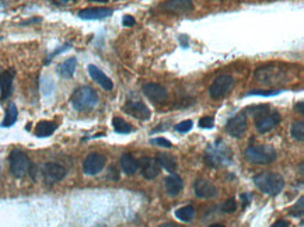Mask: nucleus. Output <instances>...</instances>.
I'll return each mask as SVG.
<instances>
[{"mask_svg":"<svg viewBox=\"0 0 304 227\" xmlns=\"http://www.w3.org/2000/svg\"><path fill=\"white\" fill-rule=\"evenodd\" d=\"M123 111L129 114L130 117L140 119V121H147L151 117L149 107L142 101H128L126 105L123 107Z\"/></svg>","mask_w":304,"mask_h":227,"instance_id":"nucleus-12","label":"nucleus"},{"mask_svg":"<svg viewBox=\"0 0 304 227\" xmlns=\"http://www.w3.org/2000/svg\"><path fill=\"white\" fill-rule=\"evenodd\" d=\"M209 227H226V226H223V224H219V223H215V224H210Z\"/></svg>","mask_w":304,"mask_h":227,"instance_id":"nucleus-41","label":"nucleus"},{"mask_svg":"<svg viewBox=\"0 0 304 227\" xmlns=\"http://www.w3.org/2000/svg\"><path fill=\"white\" fill-rule=\"evenodd\" d=\"M72 107L77 111H88L91 108H94L95 105L98 104V96L95 93V90H93L88 86H83L75 90L73 96L70 98Z\"/></svg>","mask_w":304,"mask_h":227,"instance_id":"nucleus-3","label":"nucleus"},{"mask_svg":"<svg viewBox=\"0 0 304 227\" xmlns=\"http://www.w3.org/2000/svg\"><path fill=\"white\" fill-rule=\"evenodd\" d=\"M112 125H114V131L116 133H129V132H132V128H130V125L126 122V121H123L122 118L115 117L112 119Z\"/></svg>","mask_w":304,"mask_h":227,"instance_id":"nucleus-27","label":"nucleus"},{"mask_svg":"<svg viewBox=\"0 0 304 227\" xmlns=\"http://www.w3.org/2000/svg\"><path fill=\"white\" fill-rule=\"evenodd\" d=\"M112 14L111 9L107 7H88L79 12V17L83 20H102Z\"/></svg>","mask_w":304,"mask_h":227,"instance_id":"nucleus-15","label":"nucleus"},{"mask_svg":"<svg viewBox=\"0 0 304 227\" xmlns=\"http://www.w3.org/2000/svg\"><path fill=\"white\" fill-rule=\"evenodd\" d=\"M151 143H155V145H159V146H163V147H167V149H170L171 147V142L170 140H167V139L164 138H157V139H153L151 140Z\"/></svg>","mask_w":304,"mask_h":227,"instance_id":"nucleus-33","label":"nucleus"},{"mask_svg":"<svg viewBox=\"0 0 304 227\" xmlns=\"http://www.w3.org/2000/svg\"><path fill=\"white\" fill-rule=\"evenodd\" d=\"M296 110L298 111V114H304V103L300 101V103L296 104Z\"/></svg>","mask_w":304,"mask_h":227,"instance_id":"nucleus-38","label":"nucleus"},{"mask_svg":"<svg viewBox=\"0 0 304 227\" xmlns=\"http://www.w3.org/2000/svg\"><path fill=\"white\" fill-rule=\"evenodd\" d=\"M142 91L144 93V96L155 103H163L169 98L167 90L157 83H146L142 87Z\"/></svg>","mask_w":304,"mask_h":227,"instance_id":"nucleus-13","label":"nucleus"},{"mask_svg":"<svg viewBox=\"0 0 304 227\" xmlns=\"http://www.w3.org/2000/svg\"><path fill=\"white\" fill-rule=\"evenodd\" d=\"M230 157H231V151L220 140L216 142L215 145L209 146L206 151V163L212 167L227 164L230 163Z\"/></svg>","mask_w":304,"mask_h":227,"instance_id":"nucleus-5","label":"nucleus"},{"mask_svg":"<svg viewBox=\"0 0 304 227\" xmlns=\"http://www.w3.org/2000/svg\"><path fill=\"white\" fill-rule=\"evenodd\" d=\"M121 168L125 174L133 175L139 170V160H136L132 154H123L121 157Z\"/></svg>","mask_w":304,"mask_h":227,"instance_id":"nucleus-22","label":"nucleus"},{"mask_svg":"<svg viewBox=\"0 0 304 227\" xmlns=\"http://www.w3.org/2000/svg\"><path fill=\"white\" fill-rule=\"evenodd\" d=\"M159 227H183V226H178L176 223H163V224H160Z\"/></svg>","mask_w":304,"mask_h":227,"instance_id":"nucleus-39","label":"nucleus"},{"mask_svg":"<svg viewBox=\"0 0 304 227\" xmlns=\"http://www.w3.org/2000/svg\"><path fill=\"white\" fill-rule=\"evenodd\" d=\"M254 184L266 195H277L282 192L284 186V179L277 172H262L254 177Z\"/></svg>","mask_w":304,"mask_h":227,"instance_id":"nucleus-2","label":"nucleus"},{"mask_svg":"<svg viewBox=\"0 0 304 227\" xmlns=\"http://www.w3.org/2000/svg\"><path fill=\"white\" fill-rule=\"evenodd\" d=\"M220 210H222L223 213H233V212H236L237 210L236 199H234V198H230V199L226 200L224 203H222Z\"/></svg>","mask_w":304,"mask_h":227,"instance_id":"nucleus-29","label":"nucleus"},{"mask_svg":"<svg viewBox=\"0 0 304 227\" xmlns=\"http://www.w3.org/2000/svg\"><path fill=\"white\" fill-rule=\"evenodd\" d=\"M234 87V79L233 76L230 75H222L216 77L213 83L209 86V96L213 100H219L223 98L224 96H227L230 91Z\"/></svg>","mask_w":304,"mask_h":227,"instance_id":"nucleus-7","label":"nucleus"},{"mask_svg":"<svg viewBox=\"0 0 304 227\" xmlns=\"http://www.w3.org/2000/svg\"><path fill=\"white\" fill-rule=\"evenodd\" d=\"M107 158L104 157L100 153H90L87 157L83 161V171L87 175H95L98 172H101L105 167Z\"/></svg>","mask_w":304,"mask_h":227,"instance_id":"nucleus-8","label":"nucleus"},{"mask_svg":"<svg viewBox=\"0 0 304 227\" xmlns=\"http://www.w3.org/2000/svg\"><path fill=\"white\" fill-rule=\"evenodd\" d=\"M270 227H289V223H287L286 220H277V221H275V223H273V224H272Z\"/></svg>","mask_w":304,"mask_h":227,"instance_id":"nucleus-37","label":"nucleus"},{"mask_svg":"<svg viewBox=\"0 0 304 227\" xmlns=\"http://www.w3.org/2000/svg\"><path fill=\"white\" fill-rule=\"evenodd\" d=\"M69 48H70V44H66V45H63V48L56 49V51H55L52 55H49V59H48V62H49V61H51V59H52L55 55H58V54H61V52H63V51H66V49H69Z\"/></svg>","mask_w":304,"mask_h":227,"instance_id":"nucleus-36","label":"nucleus"},{"mask_svg":"<svg viewBox=\"0 0 304 227\" xmlns=\"http://www.w3.org/2000/svg\"><path fill=\"white\" fill-rule=\"evenodd\" d=\"M14 75V69H7L0 73V100H6L12 94Z\"/></svg>","mask_w":304,"mask_h":227,"instance_id":"nucleus-16","label":"nucleus"},{"mask_svg":"<svg viewBox=\"0 0 304 227\" xmlns=\"http://www.w3.org/2000/svg\"><path fill=\"white\" fill-rule=\"evenodd\" d=\"M213 125H215L213 117H202L199 119V126H201V128L210 129V128H213Z\"/></svg>","mask_w":304,"mask_h":227,"instance_id":"nucleus-32","label":"nucleus"},{"mask_svg":"<svg viewBox=\"0 0 304 227\" xmlns=\"http://www.w3.org/2000/svg\"><path fill=\"white\" fill-rule=\"evenodd\" d=\"M62 3H69V2H73V0H59Z\"/></svg>","mask_w":304,"mask_h":227,"instance_id":"nucleus-42","label":"nucleus"},{"mask_svg":"<svg viewBox=\"0 0 304 227\" xmlns=\"http://www.w3.org/2000/svg\"><path fill=\"white\" fill-rule=\"evenodd\" d=\"M194 189H195V195L199 198H213L217 193L216 186L213 185L210 181L203 178L196 179Z\"/></svg>","mask_w":304,"mask_h":227,"instance_id":"nucleus-18","label":"nucleus"},{"mask_svg":"<svg viewBox=\"0 0 304 227\" xmlns=\"http://www.w3.org/2000/svg\"><path fill=\"white\" fill-rule=\"evenodd\" d=\"M58 125L55 122H51V121H41L37 124L35 126V135L38 138H47V136H51L55 131H56Z\"/></svg>","mask_w":304,"mask_h":227,"instance_id":"nucleus-23","label":"nucleus"},{"mask_svg":"<svg viewBox=\"0 0 304 227\" xmlns=\"http://www.w3.org/2000/svg\"><path fill=\"white\" fill-rule=\"evenodd\" d=\"M280 91L276 90V91H270V93H265V91H258V90H254V91H251L248 93L247 96H275V94H279Z\"/></svg>","mask_w":304,"mask_h":227,"instance_id":"nucleus-34","label":"nucleus"},{"mask_svg":"<svg viewBox=\"0 0 304 227\" xmlns=\"http://www.w3.org/2000/svg\"><path fill=\"white\" fill-rule=\"evenodd\" d=\"M76 66H77V59L76 58H69L65 62H62L58 66V73L65 77V79H70L72 76L75 75Z\"/></svg>","mask_w":304,"mask_h":227,"instance_id":"nucleus-24","label":"nucleus"},{"mask_svg":"<svg viewBox=\"0 0 304 227\" xmlns=\"http://www.w3.org/2000/svg\"><path fill=\"white\" fill-rule=\"evenodd\" d=\"M122 24H123L125 27H132V26H135L136 24V20L132 16H125V17L122 19Z\"/></svg>","mask_w":304,"mask_h":227,"instance_id":"nucleus-35","label":"nucleus"},{"mask_svg":"<svg viewBox=\"0 0 304 227\" xmlns=\"http://www.w3.org/2000/svg\"><path fill=\"white\" fill-rule=\"evenodd\" d=\"M226 131L233 138H241L244 132L247 131V115L245 112H240L227 122Z\"/></svg>","mask_w":304,"mask_h":227,"instance_id":"nucleus-9","label":"nucleus"},{"mask_svg":"<svg viewBox=\"0 0 304 227\" xmlns=\"http://www.w3.org/2000/svg\"><path fill=\"white\" fill-rule=\"evenodd\" d=\"M87 2H95V3H107L109 0H87Z\"/></svg>","mask_w":304,"mask_h":227,"instance_id":"nucleus-40","label":"nucleus"},{"mask_svg":"<svg viewBox=\"0 0 304 227\" xmlns=\"http://www.w3.org/2000/svg\"><path fill=\"white\" fill-rule=\"evenodd\" d=\"M192 121H183V122H180L178 125H176V131L177 132H181V133H187V132H190L192 129Z\"/></svg>","mask_w":304,"mask_h":227,"instance_id":"nucleus-31","label":"nucleus"},{"mask_svg":"<svg viewBox=\"0 0 304 227\" xmlns=\"http://www.w3.org/2000/svg\"><path fill=\"white\" fill-rule=\"evenodd\" d=\"M88 75H90V77H91L97 84H100L104 90H108L109 91V90L114 89V83H112V80H111L102 70H100L97 66H94V65H90V66H88Z\"/></svg>","mask_w":304,"mask_h":227,"instance_id":"nucleus-19","label":"nucleus"},{"mask_svg":"<svg viewBox=\"0 0 304 227\" xmlns=\"http://www.w3.org/2000/svg\"><path fill=\"white\" fill-rule=\"evenodd\" d=\"M42 174H44V179L49 182V184H54V182H58V181H62V179L66 177V168L63 167L59 163H47L44 165V170H42Z\"/></svg>","mask_w":304,"mask_h":227,"instance_id":"nucleus-10","label":"nucleus"},{"mask_svg":"<svg viewBox=\"0 0 304 227\" xmlns=\"http://www.w3.org/2000/svg\"><path fill=\"white\" fill-rule=\"evenodd\" d=\"M283 77V73L275 68H259L255 72V79L262 83H277Z\"/></svg>","mask_w":304,"mask_h":227,"instance_id":"nucleus-17","label":"nucleus"},{"mask_svg":"<svg viewBox=\"0 0 304 227\" xmlns=\"http://www.w3.org/2000/svg\"><path fill=\"white\" fill-rule=\"evenodd\" d=\"M291 136L296 139V140H303L304 139V124L301 121H297V122H293L291 125Z\"/></svg>","mask_w":304,"mask_h":227,"instance_id":"nucleus-28","label":"nucleus"},{"mask_svg":"<svg viewBox=\"0 0 304 227\" xmlns=\"http://www.w3.org/2000/svg\"><path fill=\"white\" fill-rule=\"evenodd\" d=\"M304 198H300L298 199L297 205H294V206L290 209V214L291 216H298V217H301L304 214Z\"/></svg>","mask_w":304,"mask_h":227,"instance_id":"nucleus-30","label":"nucleus"},{"mask_svg":"<svg viewBox=\"0 0 304 227\" xmlns=\"http://www.w3.org/2000/svg\"><path fill=\"white\" fill-rule=\"evenodd\" d=\"M166 191L169 193L170 196H177L178 193L183 191L184 188V182L183 179L180 178L176 174H171L166 178Z\"/></svg>","mask_w":304,"mask_h":227,"instance_id":"nucleus-20","label":"nucleus"},{"mask_svg":"<svg viewBox=\"0 0 304 227\" xmlns=\"http://www.w3.org/2000/svg\"><path fill=\"white\" fill-rule=\"evenodd\" d=\"M10 171L13 174L16 178H23L27 175V172L31 168V163H30V158L28 156L21 150H13L10 157Z\"/></svg>","mask_w":304,"mask_h":227,"instance_id":"nucleus-6","label":"nucleus"},{"mask_svg":"<svg viewBox=\"0 0 304 227\" xmlns=\"http://www.w3.org/2000/svg\"><path fill=\"white\" fill-rule=\"evenodd\" d=\"M245 157L255 164H270L276 160V151L272 146L255 145L245 150Z\"/></svg>","mask_w":304,"mask_h":227,"instance_id":"nucleus-4","label":"nucleus"},{"mask_svg":"<svg viewBox=\"0 0 304 227\" xmlns=\"http://www.w3.org/2000/svg\"><path fill=\"white\" fill-rule=\"evenodd\" d=\"M139 167L142 170V175L146 179H155L160 175L162 167L159 165V163L156 161V158L143 157L139 161Z\"/></svg>","mask_w":304,"mask_h":227,"instance_id":"nucleus-14","label":"nucleus"},{"mask_svg":"<svg viewBox=\"0 0 304 227\" xmlns=\"http://www.w3.org/2000/svg\"><path fill=\"white\" fill-rule=\"evenodd\" d=\"M156 161L159 163L160 167L169 172H174L177 170V160L174 156H171L169 153H157Z\"/></svg>","mask_w":304,"mask_h":227,"instance_id":"nucleus-21","label":"nucleus"},{"mask_svg":"<svg viewBox=\"0 0 304 227\" xmlns=\"http://www.w3.org/2000/svg\"><path fill=\"white\" fill-rule=\"evenodd\" d=\"M17 115H19L17 107H16L13 103H12L10 105H9V107H7L6 115H5V119H3V122H2V126H5V128H9V126H12V125H13L16 121H17Z\"/></svg>","mask_w":304,"mask_h":227,"instance_id":"nucleus-25","label":"nucleus"},{"mask_svg":"<svg viewBox=\"0 0 304 227\" xmlns=\"http://www.w3.org/2000/svg\"><path fill=\"white\" fill-rule=\"evenodd\" d=\"M248 111L254 114V122L255 128L259 133H266L276 128L280 122V115L276 111H270L268 105H257V107H250Z\"/></svg>","mask_w":304,"mask_h":227,"instance_id":"nucleus-1","label":"nucleus"},{"mask_svg":"<svg viewBox=\"0 0 304 227\" xmlns=\"http://www.w3.org/2000/svg\"><path fill=\"white\" fill-rule=\"evenodd\" d=\"M176 216L177 219H180L181 221L188 223V221H191L194 217H195V209L192 206L180 207V209H177L176 210Z\"/></svg>","mask_w":304,"mask_h":227,"instance_id":"nucleus-26","label":"nucleus"},{"mask_svg":"<svg viewBox=\"0 0 304 227\" xmlns=\"http://www.w3.org/2000/svg\"><path fill=\"white\" fill-rule=\"evenodd\" d=\"M162 9L167 13L188 14L194 10L192 0H167L162 5Z\"/></svg>","mask_w":304,"mask_h":227,"instance_id":"nucleus-11","label":"nucleus"}]
</instances>
